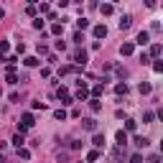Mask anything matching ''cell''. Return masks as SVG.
<instances>
[{"instance_id": "6da1fadb", "label": "cell", "mask_w": 163, "mask_h": 163, "mask_svg": "<svg viewBox=\"0 0 163 163\" xmlns=\"http://www.w3.org/2000/svg\"><path fill=\"white\" fill-rule=\"evenodd\" d=\"M33 125H36L33 115H31V112H26L23 117H20V135H23V130H28V128H33Z\"/></svg>"}, {"instance_id": "7a4b0ae2", "label": "cell", "mask_w": 163, "mask_h": 163, "mask_svg": "<svg viewBox=\"0 0 163 163\" xmlns=\"http://www.w3.org/2000/svg\"><path fill=\"white\" fill-rule=\"evenodd\" d=\"M74 61H76L79 66H84V64H87V51H84V49H76V51H74Z\"/></svg>"}, {"instance_id": "3957f363", "label": "cell", "mask_w": 163, "mask_h": 163, "mask_svg": "<svg viewBox=\"0 0 163 163\" xmlns=\"http://www.w3.org/2000/svg\"><path fill=\"white\" fill-rule=\"evenodd\" d=\"M89 97V87L87 84H82V82H79V89H76V99L82 102V99H87Z\"/></svg>"}, {"instance_id": "277c9868", "label": "cell", "mask_w": 163, "mask_h": 163, "mask_svg": "<svg viewBox=\"0 0 163 163\" xmlns=\"http://www.w3.org/2000/svg\"><path fill=\"white\" fill-rule=\"evenodd\" d=\"M82 125H84V130H89V133H94V130H97V120H92V117H87V120H82Z\"/></svg>"}, {"instance_id": "5b68a950", "label": "cell", "mask_w": 163, "mask_h": 163, "mask_svg": "<svg viewBox=\"0 0 163 163\" xmlns=\"http://www.w3.org/2000/svg\"><path fill=\"white\" fill-rule=\"evenodd\" d=\"M133 143H135L138 148H148V143H150V140H148V138H143V135H135V138H133Z\"/></svg>"}, {"instance_id": "8992f818", "label": "cell", "mask_w": 163, "mask_h": 163, "mask_svg": "<svg viewBox=\"0 0 163 163\" xmlns=\"http://www.w3.org/2000/svg\"><path fill=\"white\" fill-rule=\"evenodd\" d=\"M92 33H94V38H105V36H107V28H105V26H94Z\"/></svg>"}, {"instance_id": "52a82bcc", "label": "cell", "mask_w": 163, "mask_h": 163, "mask_svg": "<svg viewBox=\"0 0 163 163\" xmlns=\"http://www.w3.org/2000/svg\"><path fill=\"white\" fill-rule=\"evenodd\" d=\"M133 26V18L130 15H122V20H120V31H128Z\"/></svg>"}, {"instance_id": "ba28073f", "label": "cell", "mask_w": 163, "mask_h": 163, "mask_svg": "<svg viewBox=\"0 0 163 163\" xmlns=\"http://www.w3.org/2000/svg\"><path fill=\"white\" fill-rule=\"evenodd\" d=\"M148 41H150V33H148V31H140V33H138V44H140V46H145Z\"/></svg>"}, {"instance_id": "9c48e42d", "label": "cell", "mask_w": 163, "mask_h": 163, "mask_svg": "<svg viewBox=\"0 0 163 163\" xmlns=\"http://www.w3.org/2000/svg\"><path fill=\"white\" fill-rule=\"evenodd\" d=\"M115 138H117V145H120V148L128 143V133H125V130H117V135H115Z\"/></svg>"}, {"instance_id": "30bf717a", "label": "cell", "mask_w": 163, "mask_h": 163, "mask_svg": "<svg viewBox=\"0 0 163 163\" xmlns=\"http://www.w3.org/2000/svg\"><path fill=\"white\" fill-rule=\"evenodd\" d=\"M23 143H26V138L20 135V133H15V135H13V145H15V148H23Z\"/></svg>"}, {"instance_id": "8fae6325", "label": "cell", "mask_w": 163, "mask_h": 163, "mask_svg": "<svg viewBox=\"0 0 163 163\" xmlns=\"http://www.w3.org/2000/svg\"><path fill=\"white\" fill-rule=\"evenodd\" d=\"M92 145H94V150L102 148V145H105V135H94V138H92Z\"/></svg>"}, {"instance_id": "7c38bea8", "label": "cell", "mask_w": 163, "mask_h": 163, "mask_svg": "<svg viewBox=\"0 0 163 163\" xmlns=\"http://www.w3.org/2000/svg\"><path fill=\"white\" fill-rule=\"evenodd\" d=\"M99 10H102V15H112V10H115V8H112L110 3H102V5H99Z\"/></svg>"}, {"instance_id": "4fadbf2b", "label": "cell", "mask_w": 163, "mask_h": 163, "mask_svg": "<svg viewBox=\"0 0 163 163\" xmlns=\"http://www.w3.org/2000/svg\"><path fill=\"white\" fill-rule=\"evenodd\" d=\"M5 79H8V84H18V74H15L13 69H8V76H5Z\"/></svg>"}, {"instance_id": "5bb4252c", "label": "cell", "mask_w": 163, "mask_h": 163, "mask_svg": "<svg viewBox=\"0 0 163 163\" xmlns=\"http://www.w3.org/2000/svg\"><path fill=\"white\" fill-rule=\"evenodd\" d=\"M76 28H79V33H82L84 28H89V20H87V18H79V20H76Z\"/></svg>"}, {"instance_id": "9a60e30c", "label": "cell", "mask_w": 163, "mask_h": 163, "mask_svg": "<svg viewBox=\"0 0 163 163\" xmlns=\"http://www.w3.org/2000/svg\"><path fill=\"white\" fill-rule=\"evenodd\" d=\"M120 51H122V56H130V54H133V44H122Z\"/></svg>"}, {"instance_id": "2e32d148", "label": "cell", "mask_w": 163, "mask_h": 163, "mask_svg": "<svg viewBox=\"0 0 163 163\" xmlns=\"http://www.w3.org/2000/svg\"><path fill=\"white\" fill-rule=\"evenodd\" d=\"M102 92H105V84H94V87H92V94H94V99H97Z\"/></svg>"}, {"instance_id": "e0dca14e", "label": "cell", "mask_w": 163, "mask_h": 163, "mask_svg": "<svg viewBox=\"0 0 163 163\" xmlns=\"http://www.w3.org/2000/svg\"><path fill=\"white\" fill-rule=\"evenodd\" d=\"M160 51H163V49H160V44H153V46H150V56H155V59H158V56H160Z\"/></svg>"}, {"instance_id": "ac0fdd59", "label": "cell", "mask_w": 163, "mask_h": 163, "mask_svg": "<svg viewBox=\"0 0 163 163\" xmlns=\"http://www.w3.org/2000/svg\"><path fill=\"white\" fill-rule=\"evenodd\" d=\"M87 160H89V163L99 160V150H89V153H87Z\"/></svg>"}, {"instance_id": "d6986e66", "label": "cell", "mask_w": 163, "mask_h": 163, "mask_svg": "<svg viewBox=\"0 0 163 163\" xmlns=\"http://www.w3.org/2000/svg\"><path fill=\"white\" fill-rule=\"evenodd\" d=\"M115 92L117 94H128V84H125V82H120V84L115 87Z\"/></svg>"}, {"instance_id": "ffe728a7", "label": "cell", "mask_w": 163, "mask_h": 163, "mask_svg": "<svg viewBox=\"0 0 163 163\" xmlns=\"http://www.w3.org/2000/svg\"><path fill=\"white\" fill-rule=\"evenodd\" d=\"M23 64H26V66H36V64H38V59H36V56H26V59H23Z\"/></svg>"}, {"instance_id": "44dd1931", "label": "cell", "mask_w": 163, "mask_h": 163, "mask_svg": "<svg viewBox=\"0 0 163 163\" xmlns=\"http://www.w3.org/2000/svg\"><path fill=\"white\" fill-rule=\"evenodd\" d=\"M135 128H138V122H135V120H125V130H128V133H133Z\"/></svg>"}, {"instance_id": "7402d4cb", "label": "cell", "mask_w": 163, "mask_h": 163, "mask_svg": "<svg viewBox=\"0 0 163 163\" xmlns=\"http://www.w3.org/2000/svg\"><path fill=\"white\" fill-rule=\"evenodd\" d=\"M18 158H31V150L28 148H18Z\"/></svg>"}, {"instance_id": "603a6c76", "label": "cell", "mask_w": 163, "mask_h": 163, "mask_svg": "<svg viewBox=\"0 0 163 163\" xmlns=\"http://www.w3.org/2000/svg\"><path fill=\"white\" fill-rule=\"evenodd\" d=\"M61 31H64V26H61V23H54V26H51V33H56V36H59Z\"/></svg>"}, {"instance_id": "cb8c5ba5", "label": "cell", "mask_w": 163, "mask_h": 163, "mask_svg": "<svg viewBox=\"0 0 163 163\" xmlns=\"http://www.w3.org/2000/svg\"><path fill=\"white\" fill-rule=\"evenodd\" d=\"M150 92V84H148V82H143V84H140V94H148Z\"/></svg>"}, {"instance_id": "d4e9b609", "label": "cell", "mask_w": 163, "mask_h": 163, "mask_svg": "<svg viewBox=\"0 0 163 163\" xmlns=\"http://www.w3.org/2000/svg\"><path fill=\"white\" fill-rule=\"evenodd\" d=\"M89 107H92V110H94V112H97V110H99V107H102V105H99V99H89Z\"/></svg>"}, {"instance_id": "484cf974", "label": "cell", "mask_w": 163, "mask_h": 163, "mask_svg": "<svg viewBox=\"0 0 163 163\" xmlns=\"http://www.w3.org/2000/svg\"><path fill=\"white\" fill-rule=\"evenodd\" d=\"M54 117H56V120H64V117H66V110H56Z\"/></svg>"}, {"instance_id": "4316f807", "label": "cell", "mask_w": 163, "mask_h": 163, "mask_svg": "<svg viewBox=\"0 0 163 163\" xmlns=\"http://www.w3.org/2000/svg\"><path fill=\"white\" fill-rule=\"evenodd\" d=\"M130 163H143V155H140V153H135V155H130Z\"/></svg>"}, {"instance_id": "83f0119b", "label": "cell", "mask_w": 163, "mask_h": 163, "mask_svg": "<svg viewBox=\"0 0 163 163\" xmlns=\"http://www.w3.org/2000/svg\"><path fill=\"white\" fill-rule=\"evenodd\" d=\"M153 117H155V115H153V112H145V115H143V122H150V120H153Z\"/></svg>"}]
</instances>
